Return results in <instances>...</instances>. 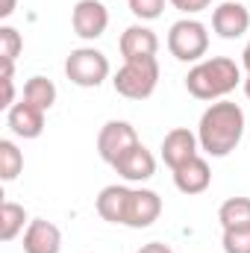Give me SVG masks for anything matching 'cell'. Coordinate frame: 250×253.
Listing matches in <instances>:
<instances>
[{"label":"cell","mask_w":250,"mask_h":253,"mask_svg":"<svg viewBox=\"0 0 250 253\" xmlns=\"http://www.w3.org/2000/svg\"><path fill=\"white\" fill-rule=\"evenodd\" d=\"M209 183H212V171H209V162L200 153L174 171V186L183 194H203L209 189Z\"/></svg>","instance_id":"cell-15"},{"label":"cell","mask_w":250,"mask_h":253,"mask_svg":"<svg viewBox=\"0 0 250 253\" xmlns=\"http://www.w3.org/2000/svg\"><path fill=\"white\" fill-rule=\"evenodd\" d=\"M159 150H162V162H165L171 171H177L180 165H186L188 159L197 156V150H200L197 132H191L188 126H174L171 132H165Z\"/></svg>","instance_id":"cell-9"},{"label":"cell","mask_w":250,"mask_h":253,"mask_svg":"<svg viewBox=\"0 0 250 253\" xmlns=\"http://www.w3.org/2000/svg\"><path fill=\"white\" fill-rule=\"evenodd\" d=\"M6 126L18 135V138H39L44 132V112L27 100L15 103L12 109H6Z\"/></svg>","instance_id":"cell-14"},{"label":"cell","mask_w":250,"mask_h":253,"mask_svg":"<svg viewBox=\"0 0 250 253\" xmlns=\"http://www.w3.org/2000/svg\"><path fill=\"white\" fill-rule=\"evenodd\" d=\"M168 50L180 62H200L209 50V30L194 18H180L168 30Z\"/></svg>","instance_id":"cell-4"},{"label":"cell","mask_w":250,"mask_h":253,"mask_svg":"<svg viewBox=\"0 0 250 253\" xmlns=\"http://www.w3.org/2000/svg\"><path fill=\"white\" fill-rule=\"evenodd\" d=\"M21 171H24V153L12 138H0V180L12 183Z\"/></svg>","instance_id":"cell-20"},{"label":"cell","mask_w":250,"mask_h":253,"mask_svg":"<svg viewBox=\"0 0 250 253\" xmlns=\"http://www.w3.org/2000/svg\"><path fill=\"white\" fill-rule=\"evenodd\" d=\"M224 253H250V227L248 230H224Z\"/></svg>","instance_id":"cell-23"},{"label":"cell","mask_w":250,"mask_h":253,"mask_svg":"<svg viewBox=\"0 0 250 253\" xmlns=\"http://www.w3.org/2000/svg\"><path fill=\"white\" fill-rule=\"evenodd\" d=\"M212 30L227 42L242 39L250 30V12L242 6V0H224L212 12Z\"/></svg>","instance_id":"cell-10"},{"label":"cell","mask_w":250,"mask_h":253,"mask_svg":"<svg viewBox=\"0 0 250 253\" xmlns=\"http://www.w3.org/2000/svg\"><path fill=\"white\" fill-rule=\"evenodd\" d=\"M71 27L80 39L94 42L109 27V9L100 0H77L71 9Z\"/></svg>","instance_id":"cell-7"},{"label":"cell","mask_w":250,"mask_h":253,"mask_svg":"<svg viewBox=\"0 0 250 253\" xmlns=\"http://www.w3.org/2000/svg\"><path fill=\"white\" fill-rule=\"evenodd\" d=\"M118 50H121L124 62H129V59H144V56H156V50H159V39H156V33H153L150 27H144V24H132V27H126L124 33H121V39H118Z\"/></svg>","instance_id":"cell-12"},{"label":"cell","mask_w":250,"mask_h":253,"mask_svg":"<svg viewBox=\"0 0 250 253\" xmlns=\"http://www.w3.org/2000/svg\"><path fill=\"white\" fill-rule=\"evenodd\" d=\"M24 50V39L15 27H0V62H15Z\"/></svg>","instance_id":"cell-21"},{"label":"cell","mask_w":250,"mask_h":253,"mask_svg":"<svg viewBox=\"0 0 250 253\" xmlns=\"http://www.w3.org/2000/svg\"><path fill=\"white\" fill-rule=\"evenodd\" d=\"M126 6L138 21H156L165 12V0H126Z\"/></svg>","instance_id":"cell-22"},{"label":"cell","mask_w":250,"mask_h":253,"mask_svg":"<svg viewBox=\"0 0 250 253\" xmlns=\"http://www.w3.org/2000/svg\"><path fill=\"white\" fill-rule=\"evenodd\" d=\"M209 3H212V0H171V6L180 9L183 15H197V12L209 9Z\"/></svg>","instance_id":"cell-25"},{"label":"cell","mask_w":250,"mask_h":253,"mask_svg":"<svg viewBox=\"0 0 250 253\" xmlns=\"http://www.w3.org/2000/svg\"><path fill=\"white\" fill-rule=\"evenodd\" d=\"M21 100H27L33 106H39L42 112H47L56 103V85H53V80H47V77H30L24 83V97Z\"/></svg>","instance_id":"cell-19"},{"label":"cell","mask_w":250,"mask_h":253,"mask_svg":"<svg viewBox=\"0 0 250 253\" xmlns=\"http://www.w3.org/2000/svg\"><path fill=\"white\" fill-rule=\"evenodd\" d=\"M126 200H129V186H106L100 189L94 206H97V215L109 224H121L124 227V218H126Z\"/></svg>","instance_id":"cell-16"},{"label":"cell","mask_w":250,"mask_h":253,"mask_svg":"<svg viewBox=\"0 0 250 253\" xmlns=\"http://www.w3.org/2000/svg\"><path fill=\"white\" fill-rule=\"evenodd\" d=\"M135 144H138V132L129 121H106L97 132V153L106 165H115Z\"/></svg>","instance_id":"cell-6"},{"label":"cell","mask_w":250,"mask_h":253,"mask_svg":"<svg viewBox=\"0 0 250 253\" xmlns=\"http://www.w3.org/2000/svg\"><path fill=\"white\" fill-rule=\"evenodd\" d=\"M135 253H174V251H171L165 242H147V245H141Z\"/></svg>","instance_id":"cell-26"},{"label":"cell","mask_w":250,"mask_h":253,"mask_svg":"<svg viewBox=\"0 0 250 253\" xmlns=\"http://www.w3.org/2000/svg\"><path fill=\"white\" fill-rule=\"evenodd\" d=\"M242 88H245V94H248V97H250V74H248V77H245V83H242Z\"/></svg>","instance_id":"cell-29"},{"label":"cell","mask_w":250,"mask_h":253,"mask_svg":"<svg viewBox=\"0 0 250 253\" xmlns=\"http://www.w3.org/2000/svg\"><path fill=\"white\" fill-rule=\"evenodd\" d=\"M162 215V197L153 189H129V200H126V218L124 227L129 230H147L159 221Z\"/></svg>","instance_id":"cell-8"},{"label":"cell","mask_w":250,"mask_h":253,"mask_svg":"<svg viewBox=\"0 0 250 253\" xmlns=\"http://www.w3.org/2000/svg\"><path fill=\"white\" fill-rule=\"evenodd\" d=\"M121 177H124L126 183H147L153 174H156V159H153V153L138 141L135 147H129L124 156L112 165Z\"/></svg>","instance_id":"cell-11"},{"label":"cell","mask_w":250,"mask_h":253,"mask_svg":"<svg viewBox=\"0 0 250 253\" xmlns=\"http://www.w3.org/2000/svg\"><path fill=\"white\" fill-rule=\"evenodd\" d=\"M218 221L224 230H248L250 227V197H230L218 209Z\"/></svg>","instance_id":"cell-17"},{"label":"cell","mask_w":250,"mask_h":253,"mask_svg":"<svg viewBox=\"0 0 250 253\" xmlns=\"http://www.w3.org/2000/svg\"><path fill=\"white\" fill-rule=\"evenodd\" d=\"M109 71L112 65L106 59V53L97 47H77L65 59V77L80 88H97L109 77Z\"/></svg>","instance_id":"cell-5"},{"label":"cell","mask_w":250,"mask_h":253,"mask_svg":"<svg viewBox=\"0 0 250 253\" xmlns=\"http://www.w3.org/2000/svg\"><path fill=\"white\" fill-rule=\"evenodd\" d=\"M245 135V109L233 100H218L209 103V109L200 115L197 124V141L200 150L212 159L230 156Z\"/></svg>","instance_id":"cell-1"},{"label":"cell","mask_w":250,"mask_h":253,"mask_svg":"<svg viewBox=\"0 0 250 253\" xmlns=\"http://www.w3.org/2000/svg\"><path fill=\"white\" fill-rule=\"evenodd\" d=\"M112 85L126 100H147L159 85V62H156V56L124 62L118 68V74L112 77Z\"/></svg>","instance_id":"cell-3"},{"label":"cell","mask_w":250,"mask_h":253,"mask_svg":"<svg viewBox=\"0 0 250 253\" xmlns=\"http://www.w3.org/2000/svg\"><path fill=\"white\" fill-rule=\"evenodd\" d=\"M15 3H18V0H3V9H0V18H9V15L15 12Z\"/></svg>","instance_id":"cell-27"},{"label":"cell","mask_w":250,"mask_h":253,"mask_svg":"<svg viewBox=\"0 0 250 253\" xmlns=\"http://www.w3.org/2000/svg\"><path fill=\"white\" fill-rule=\"evenodd\" d=\"M245 83L242 68L230 56H212V59H200L191 71L186 74V88L191 97L197 100H221L230 91H236Z\"/></svg>","instance_id":"cell-2"},{"label":"cell","mask_w":250,"mask_h":253,"mask_svg":"<svg viewBox=\"0 0 250 253\" xmlns=\"http://www.w3.org/2000/svg\"><path fill=\"white\" fill-rule=\"evenodd\" d=\"M242 65H245V71L250 74V42H248V47H245V53H242Z\"/></svg>","instance_id":"cell-28"},{"label":"cell","mask_w":250,"mask_h":253,"mask_svg":"<svg viewBox=\"0 0 250 253\" xmlns=\"http://www.w3.org/2000/svg\"><path fill=\"white\" fill-rule=\"evenodd\" d=\"M15 62H0V83H3V109L15 106Z\"/></svg>","instance_id":"cell-24"},{"label":"cell","mask_w":250,"mask_h":253,"mask_svg":"<svg viewBox=\"0 0 250 253\" xmlns=\"http://www.w3.org/2000/svg\"><path fill=\"white\" fill-rule=\"evenodd\" d=\"M62 251V233L53 221L33 218L24 230V253H59Z\"/></svg>","instance_id":"cell-13"},{"label":"cell","mask_w":250,"mask_h":253,"mask_svg":"<svg viewBox=\"0 0 250 253\" xmlns=\"http://www.w3.org/2000/svg\"><path fill=\"white\" fill-rule=\"evenodd\" d=\"M27 224H30V218H27V209L21 203L6 200L0 206V239L3 242H15L27 230Z\"/></svg>","instance_id":"cell-18"}]
</instances>
